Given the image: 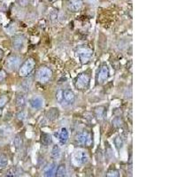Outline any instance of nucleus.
<instances>
[{
  "label": "nucleus",
  "mask_w": 177,
  "mask_h": 177,
  "mask_svg": "<svg viewBox=\"0 0 177 177\" xmlns=\"http://www.w3.org/2000/svg\"><path fill=\"white\" fill-rule=\"evenodd\" d=\"M122 124H123V121L121 117H115L114 119H113V125L117 127V128H120L122 127Z\"/></svg>",
  "instance_id": "24"
},
{
  "label": "nucleus",
  "mask_w": 177,
  "mask_h": 177,
  "mask_svg": "<svg viewBox=\"0 0 177 177\" xmlns=\"http://www.w3.org/2000/svg\"><path fill=\"white\" fill-rule=\"evenodd\" d=\"M56 99L59 103L63 102V90H59L56 92Z\"/></svg>",
  "instance_id": "28"
},
{
  "label": "nucleus",
  "mask_w": 177,
  "mask_h": 177,
  "mask_svg": "<svg viewBox=\"0 0 177 177\" xmlns=\"http://www.w3.org/2000/svg\"><path fill=\"white\" fill-rule=\"evenodd\" d=\"M26 117H27V113H26L24 111H22V110L21 112H19L18 114H17V118L20 121H24L26 119Z\"/></svg>",
  "instance_id": "29"
},
{
  "label": "nucleus",
  "mask_w": 177,
  "mask_h": 177,
  "mask_svg": "<svg viewBox=\"0 0 177 177\" xmlns=\"http://www.w3.org/2000/svg\"><path fill=\"white\" fill-rule=\"evenodd\" d=\"M67 176V168L65 164H60L56 168L55 177H66Z\"/></svg>",
  "instance_id": "18"
},
{
  "label": "nucleus",
  "mask_w": 177,
  "mask_h": 177,
  "mask_svg": "<svg viewBox=\"0 0 177 177\" xmlns=\"http://www.w3.org/2000/svg\"><path fill=\"white\" fill-rule=\"evenodd\" d=\"M89 159H90V156L85 150L78 149L75 151L73 154V161L77 166L87 164L89 162Z\"/></svg>",
  "instance_id": "1"
},
{
  "label": "nucleus",
  "mask_w": 177,
  "mask_h": 177,
  "mask_svg": "<svg viewBox=\"0 0 177 177\" xmlns=\"http://www.w3.org/2000/svg\"><path fill=\"white\" fill-rule=\"evenodd\" d=\"M60 152H61V151H60L59 146L58 144H54V145L52 146V148H51V158H54V159L59 158L60 157Z\"/></svg>",
  "instance_id": "20"
},
{
  "label": "nucleus",
  "mask_w": 177,
  "mask_h": 177,
  "mask_svg": "<svg viewBox=\"0 0 177 177\" xmlns=\"http://www.w3.org/2000/svg\"><path fill=\"white\" fill-rule=\"evenodd\" d=\"M94 113H95V116L98 120L101 121L104 119V115H105V107L104 106H98L95 108L94 110Z\"/></svg>",
  "instance_id": "17"
},
{
  "label": "nucleus",
  "mask_w": 177,
  "mask_h": 177,
  "mask_svg": "<svg viewBox=\"0 0 177 177\" xmlns=\"http://www.w3.org/2000/svg\"><path fill=\"white\" fill-rule=\"evenodd\" d=\"M106 177H121L120 172L117 169H111L107 172Z\"/></svg>",
  "instance_id": "26"
},
{
  "label": "nucleus",
  "mask_w": 177,
  "mask_h": 177,
  "mask_svg": "<svg viewBox=\"0 0 177 177\" xmlns=\"http://www.w3.org/2000/svg\"><path fill=\"white\" fill-rule=\"evenodd\" d=\"M76 101V95L73 90H63V102H66L68 104H74Z\"/></svg>",
  "instance_id": "13"
},
{
  "label": "nucleus",
  "mask_w": 177,
  "mask_h": 177,
  "mask_svg": "<svg viewBox=\"0 0 177 177\" xmlns=\"http://www.w3.org/2000/svg\"><path fill=\"white\" fill-rule=\"evenodd\" d=\"M113 143H114V145L115 147L120 151L122 147H123V144H124V142H123V139L121 136H117L114 140H113Z\"/></svg>",
  "instance_id": "22"
},
{
  "label": "nucleus",
  "mask_w": 177,
  "mask_h": 177,
  "mask_svg": "<svg viewBox=\"0 0 177 177\" xmlns=\"http://www.w3.org/2000/svg\"><path fill=\"white\" fill-rule=\"evenodd\" d=\"M15 104H16V106L18 108H23L27 104V98L24 95H18L17 98H16V100H15Z\"/></svg>",
  "instance_id": "19"
},
{
  "label": "nucleus",
  "mask_w": 177,
  "mask_h": 177,
  "mask_svg": "<svg viewBox=\"0 0 177 177\" xmlns=\"http://www.w3.org/2000/svg\"><path fill=\"white\" fill-rule=\"evenodd\" d=\"M76 54L80 59V62L81 64L85 65L90 61V59L93 56V51L88 47H81L77 50Z\"/></svg>",
  "instance_id": "2"
},
{
  "label": "nucleus",
  "mask_w": 177,
  "mask_h": 177,
  "mask_svg": "<svg viewBox=\"0 0 177 177\" xmlns=\"http://www.w3.org/2000/svg\"><path fill=\"white\" fill-rule=\"evenodd\" d=\"M83 6L82 0H69L68 1V8L73 12L80 11Z\"/></svg>",
  "instance_id": "14"
},
{
  "label": "nucleus",
  "mask_w": 177,
  "mask_h": 177,
  "mask_svg": "<svg viewBox=\"0 0 177 177\" xmlns=\"http://www.w3.org/2000/svg\"><path fill=\"white\" fill-rule=\"evenodd\" d=\"M40 141H41L42 145H44V146H49L50 144H51V143H52V137H51V136L50 134L45 133V132H43V133H41V136H40Z\"/></svg>",
  "instance_id": "16"
},
{
  "label": "nucleus",
  "mask_w": 177,
  "mask_h": 177,
  "mask_svg": "<svg viewBox=\"0 0 177 177\" xmlns=\"http://www.w3.org/2000/svg\"><path fill=\"white\" fill-rule=\"evenodd\" d=\"M36 76L40 83H47L52 77V71L49 67H42L38 69Z\"/></svg>",
  "instance_id": "7"
},
{
  "label": "nucleus",
  "mask_w": 177,
  "mask_h": 177,
  "mask_svg": "<svg viewBox=\"0 0 177 177\" xmlns=\"http://www.w3.org/2000/svg\"><path fill=\"white\" fill-rule=\"evenodd\" d=\"M44 100L41 96H35V97H33L29 99L28 104H29V105L32 109L38 110V109H41L44 106Z\"/></svg>",
  "instance_id": "10"
},
{
  "label": "nucleus",
  "mask_w": 177,
  "mask_h": 177,
  "mask_svg": "<svg viewBox=\"0 0 177 177\" xmlns=\"http://www.w3.org/2000/svg\"><path fill=\"white\" fill-rule=\"evenodd\" d=\"M21 63V59L20 57L16 55L10 56L5 60V68L10 72H14L20 68Z\"/></svg>",
  "instance_id": "4"
},
{
  "label": "nucleus",
  "mask_w": 177,
  "mask_h": 177,
  "mask_svg": "<svg viewBox=\"0 0 177 177\" xmlns=\"http://www.w3.org/2000/svg\"><path fill=\"white\" fill-rule=\"evenodd\" d=\"M12 44L14 50L21 51L26 45V38L23 35H17L13 37Z\"/></svg>",
  "instance_id": "8"
},
{
  "label": "nucleus",
  "mask_w": 177,
  "mask_h": 177,
  "mask_svg": "<svg viewBox=\"0 0 177 177\" xmlns=\"http://www.w3.org/2000/svg\"><path fill=\"white\" fill-rule=\"evenodd\" d=\"M90 81V77L87 74H81L77 76L76 80V88L79 90H84L88 89Z\"/></svg>",
  "instance_id": "6"
},
{
  "label": "nucleus",
  "mask_w": 177,
  "mask_h": 177,
  "mask_svg": "<svg viewBox=\"0 0 177 177\" xmlns=\"http://www.w3.org/2000/svg\"><path fill=\"white\" fill-rule=\"evenodd\" d=\"M8 165V158L5 154L0 153V169H4Z\"/></svg>",
  "instance_id": "21"
},
{
  "label": "nucleus",
  "mask_w": 177,
  "mask_h": 177,
  "mask_svg": "<svg viewBox=\"0 0 177 177\" xmlns=\"http://www.w3.org/2000/svg\"><path fill=\"white\" fill-rule=\"evenodd\" d=\"M17 176H18V170L16 167L10 168L5 174V177H17Z\"/></svg>",
  "instance_id": "25"
},
{
  "label": "nucleus",
  "mask_w": 177,
  "mask_h": 177,
  "mask_svg": "<svg viewBox=\"0 0 177 177\" xmlns=\"http://www.w3.org/2000/svg\"><path fill=\"white\" fill-rule=\"evenodd\" d=\"M45 117L48 121H54L59 119V111L56 107H51L48 109V111L45 113Z\"/></svg>",
  "instance_id": "12"
},
{
  "label": "nucleus",
  "mask_w": 177,
  "mask_h": 177,
  "mask_svg": "<svg viewBox=\"0 0 177 177\" xmlns=\"http://www.w3.org/2000/svg\"><path fill=\"white\" fill-rule=\"evenodd\" d=\"M76 141L79 144L83 146H90L93 143L92 136L88 131H82L76 136Z\"/></svg>",
  "instance_id": "5"
},
{
  "label": "nucleus",
  "mask_w": 177,
  "mask_h": 177,
  "mask_svg": "<svg viewBox=\"0 0 177 177\" xmlns=\"http://www.w3.org/2000/svg\"><path fill=\"white\" fill-rule=\"evenodd\" d=\"M36 67V62L33 59H27L25 62L19 68V75L21 77H27L28 76L31 72L34 70Z\"/></svg>",
  "instance_id": "3"
},
{
  "label": "nucleus",
  "mask_w": 177,
  "mask_h": 177,
  "mask_svg": "<svg viewBox=\"0 0 177 177\" xmlns=\"http://www.w3.org/2000/svg\"><path fill=\"white\" fill-rule=\"evenodd\" d=\"M8 101H9V98L7 96H5V95L0 96V108H3Z\"/></svg>",
  "instance_id": "27"
},
{
  "label": "nucleus",
  "mask_w": 177,
  "mask_h": 177,
  "mask_svg": "<svg viewBox=\"0 0 177 177\" xmlns=\"http://www.w3.org/2000/svg\"><path fill=\"white\" fill-rule=\"evenodd\" d=\"M58 138H59V142L60 145H65L69 139V133L68 130L66 127H62L60 129V131L57 134Z\"/></svg>",
  "instance_id": "11"
},
{
  "label": "nucleus",
  "mask_w": 177,
  "mask_h": 177,
  "mask_svg": "<svg viewBox=\"0 0 177 177\" xmlns=\"http://www.w3.org/2000/svg\"><path fill=\"white\" fill-rule=\"evenodd\" d=\"M5 77V73L4 71H0V81H3Z\"/></svg>",
  "instance_id": "30"
},
{
  "label": "nucleus",
  "mask_w": 177,
  "mask_h": 177,
  "mask_svg": "<svg viewBox=\"0 0 177 177\" xmlns=\"http://www.w3.org/2000/svg\"><path fill=\"white\" fill-rule=\"evenodd\" d=\"M2 55H3V51L0 50V59H1V57H2Z\"/></svg>",
  "instance_id": "31"
},
{
  "label": "nucleus",
  "mask_w": 177,
  "mask_h": 177,
  "mask_svg": "<svg viewBox=\"0 0 177 177\" xmlns=\"http://www.w3.org/2000/svg\"><path fill=\"white\" fill-rule=\"evenodd\" d=\"M13 144L15 146V148H20L22 144V138L20 135H16L14 139H13Z\"/></svg>",
  "instance_id": "23"
},
{
  "label": "nucleus",
  "mask_w": 177,
  "mask_h": 177,
  "mask_svg": "<svg viewBox=\"0 0 177 177\" xmlns=\"http://www.w3.org/2000/svg\"><path fill=\"white\" fill-rule=\"evenodd\" d=\"M110 76V71L109 67L107 65H102L101 67L98 70V76H97V81L98 83H104L105 82Z\"/></svg>",
  "instance_id": "9"
},
{
  "label": "nucleus",
  "mask_w": 177,
  "mask_h": 177,
  "mask_svg": "<svg viewBox=\"0 0 177 177\" xmlns=\"http://www.w3.org/2000/svg\"><path fill=\"white\" fill-rule=\"evenodd\" d=\"M56 168H57L56 163H54V162L51 163L49 166H47L44 168V174H43V177H55Z\"/></svg>",
  "instance_id": "15"
}]
</instances>
